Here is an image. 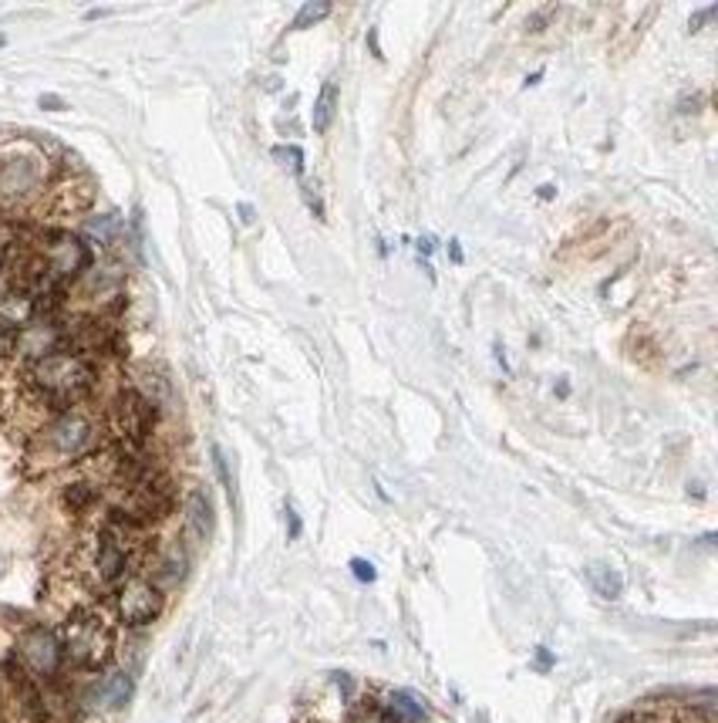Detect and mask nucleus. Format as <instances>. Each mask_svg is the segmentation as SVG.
Instances as JSON below:
<instances>
[{
    "label": "nucleus",
    "instance_id": "nucleus-17",
    "mask_svg": "<svg viewBox=\"0 0 718 723\" xmlns=\"http://www.w3.org/2000/svg\"><path fill=\"white\" fill-rule=\"evenodd\" d=\"M274 159H277V163H287L294 173L304 170V149H301V145H277V149H274Z\"/></svg>",
    "mask_w": 718,
    "mask_h": 723
},
{
    "label": "nucleus",
    "instance_id": "nucleus-23",
    "mask_svg": "<svg viewBox=\"0 0 718 723\" xmlns=\"http://www.w3.org/2000/svg\"><path fill=\"white\" fill-rule=\"evenodd\" d=\"M41 109H64V102L58 96H41Z\"/></svg>",
    "mask_w": 718,
    "mask_h": 723
},
{
    "label": "nucleus",
    "instance_id": "nucleus-1",
    "mask_svg": "<svg viewBox=\"0 0 718 723\" xmlns=\"http://www.w3.org/2000/svg\"><path fill=\"white\" fill-rule=\"evenodd\" d=\"M24 382L34 392L38 403H44L54 413H64V410L81 406L84 399L92 395V389L99 382V369H95V362L58 349V352L34 359L24 372Z\"/></svg>",
    "mask_w": 718,
    "mask_h": 723
},
{
    "label": "nucleus",
    "instance_id": "nucleus-5",
    "mask_svg": "<svg viewBox=\"0 0 718 723\" xmlns=\"http://www.w3.org/2000/svg\"><path fill=\"white\" fill-rule=\"evenodd\" d=\"M11 663L34 680L38 686H48L61 676L64 670V653H61V639L48 625H28L24 632L14 635V656Z\"/></svg>",
    "mask_w": 718,
    "mask_h": 723
},
{
    "label": "nucleus",
    "instance_id": "nucleus-21",
    "mask_svg": "<svg viewBox=\"0 0 718 723\" xmlns=\"http://www.w3.org/2000/svg\"><path fill=\"white\" fill-rule=\"evenodd\" d=\"M550 18H554V8H544V11H536V14L526 21V28H529V31H536V28H544Z\"/></svg>",
    "mask_w": 718,
    "mask_h": 723
},
{
    "label": "nucleus",
    "instance_id": "nucleus-25",
    "mask_svg": "<svg viewBox=\"0 0 718 723\" xmlns=\"http://www.w3.org/2000/svg\"><path fill=\"white\" fill-rule=\"evenodd\" d=\"M287 518H291V534L297 538V534H301V524H297V514H294L291 508H287Z\"/></svg>",
    "mask_w": 718,
    "mask_h": 723
},
{
    "label": "nucleus",
    "instance_id": "nucleus-19",
    "mask_svg": "<svg viewBox=\"0 0 718 723\" xmlns=\"http://www.w3.org/2000/svg\"><path fill=\"white\" fill-rule=\"evenodd\" d=\"M213 460H216V473H220V480H223V488H226V494H230V501H233V480H230V466H226V456H223L220 446H213Z\"/></svg>",
    "mask_w": 718,
    "mask_h": 723
},
{
    "label": "nucleus",
    "instance_id": "nucleus-24",
    "mask_svg": "<svg viewBox=\"0 0 718 723\" xmlns=\"http://www.w3.org/2000/svg\"><path fill=\"white\" fill-rule=\"evenodd\" d=\"M536 660H540V670H550V663H554L547 650H536Z\"/></svg>",
    "mask_w": 718,
    "mask_h": 723
},
{
    "label": "nucleus",
    "instance_id": "nucleus-12",
    "mask_svg": "<svg viewBox=\"0 0 718 723\" xmlns=\"http://www.w3.org/2000/svg\"><path fill=\"white\" fill-rule=\"evenodd\" d=\"M587 579H590V585L597 589L600 599H620V592H624V582L610 565H590Z\"/></svg>",
    "mask_w": 718,
    "mask_h": 723
},
{
    "label": "nucleus",
    "instance_id": "nucleus-28",
    "mask_svg": "<svg viewBox=\"0 0 718 723\" xmlns=\"http://www.w3.org/2000/svg\"><path fill=\"white\" fill-rule=\"evenodd\" d=\"M240 213H243V220H246V223L253 220V207H246V203H240Z\"/></svg>",
    "mask_w": 718,
    "mask_h": 723
},
{
    "label": "nucleus",
    "instance_id": "nucleus-3",
    "mask_svg": "<svg viewBox=\"0 0 718 723\" xmlns=\"http://www.w3.org/2000/svg\"><path fill=\"white\" fill-rule=\"evenodd\" d=\"M95 446H99L95 420L88 416V413H81L78 406L64 410V413H54V420L34 440V450H41V456L48 460V466L81 460V456L92 453Z\"/></svg>",
    "mask_w": 718,
    "mask_h": 723
},
{
    "label": "nucleus",
    "instance_id": "nucleus-22",
    "mask_svg": "<svg viewBox=\"0 0 718 723\" xmlns=\"http://www.w3.org/2000/svg\"><path fill=\"white\" fill-rule=\"evenodd\" d=\"M711 18H715V8H705V11H698V14L691 18V31H698V28H701L705 21H711Z\"/></svg>",
    "mask_w": 718,
    "mask_h": 723
},
{
    "label": "nucleus",
    "instance_id": "nucleus-6",
    "mask_svg": "<svg viewBox=\"0 0 718 723\" xmlns=\"http://www.w3.org/2000/svg\"><path fill=\"white\" fill-rule=\"evenodd\" d=\"M155 420H159V410L135 389L119 392L115 403L109 406V426L122 450H145L155 430Z\"/></svg>",
    "mask_w": 718,
    "mask_h": 723
},
{
    "label": "nucleus",
    "instance_id": "nucleus-2",
    "mask_svg": "<svg viewBox=\"0 0 718 723\" xmlns=\"http://www.w3.org/2000/svg\"><path fill=\"white\" fill-rule=\"evenodd\" d=\"M61 653L64 663H71L81 673H102L119 650V632L99 605H78L68 612L61 632Z\"/></svg>",
    "mask_w": 718,
    "mask_h": 723
},
{
    "label": "nucleus",
    "instance_id": "nucleus-27",
    "mask_svg": "<svg viewBox=\"0 0 718 723\" xmlns=\"http://www.w3.org/2000/svg\"><path fill=\"white\" fill-rule=\"evenodd\" d=\"M418 251H422V254H432V240H428V237L418 240Z\"/></svg>",
    "mask_w": 718,
    "mask_h": 723
},
{
    "label": "nucleus",
    "instance_id": "nucleus-8",
    "mask_svg": "<svg viewBox=\"0 0 718 723\" xmlns=\"http://www.w3.org/2000/svg\"><path fill=\"white\" fill-rule=\"evenodd\" d=\"M145 558H149V565H152V572L145 579L152 585H159V589L179 585V582L186 579V572H190V558H186V551L179 548V544H165L159 551H145Z\"/></svg>",
    "mask_w": 718,
    "mask_h": 723
},
{
    "label": "nucleus",
    "instance_id": "nucleus-20",
    "mask_svg": "<svg viewBox=\"0 0 718 723\" xmlns=\"http://www.w3.org/2000/svg\"><path fill=\"white\" fill-rule=\"evenodd\" d=\"M351 572L357 575V582H375V569L368 565V561H362V558L351 561Z\"/></svg>",
    "mask_w": 718,
    "mask_h": 723
},
{
    "label": "nucleus",
    "instance_id": "nucleus-11",
    "mask_svg": "<svg viewBox=\"0 0 718 723\" xmlns=\"http://www.w3.org/2000/svg\"><path fill=\"white\" fill-rule=\"evenodd\" d=\"M334 116H337V82L331 78V82H324V89H321V96L314 102V116H311L314 132H327Z\"/></svg>",
    "mask_w": 718,
    "mask_h": 723
},
{
    "label": "nucleus",
    "instance_id": "nucleus-9",
    "mask_svg": "<svg viewBox=\"0 0 718 723\" xmlns=\"http://www.w3.org/2000/svg\"><path fill=\"white\" fill-rule=\"evenodd\" d=\"M132 676L125 670H109L95 680L92 686V703L99 710H122L132 700Z\"/></svg>",
    "mask_w": 718,
    "mask_h": 723
},
{
    "label": "nucleus",
    "instance_id": "nucleus-13",
    "mask_svg": "<svg viewBox=\"0 0 718 723\" xmlns=\"http://www.w3.org/2000/svg\"><path fill=\"white\" fill-rule=\"evenodd\" d=\"M388 720L392 723H418V720H425V710H422V703L415 696L392 693V700H388Z\"/></svg>",
    "mask_w": 718,
    "mask_h": 723
},
{
    "label": "nucleus",
    "instance_id": "nucleus-14",
    "mask_svg": "<svg viewBox=\"0 0 718 723\" xmlns=\"http://www.w3.org/2000/svg\"><path fill=\"white\" fill-rule=\"evenodd\" d=\"M61 498H64V504H68L74 514H84L88 508H92V504L99 501V491H95L92 484H88V480H78V484H68V488H64Z\"/></svg>",
    "mask_w": 718,
    "mask_h": 723
},
{
    "label": "nucleus",
    "instance_id": "nucleus-10",
    "mask_svg": "<svg viewBox=\"0 0 718 723\" xmlns=\"http://www.w3.org/2000/svg\"><path fill=\"white\" fill-rule=\"evenodd\" d=\"M186 524L200 541H206L213 534V504H210V498L203 491H190V498H186Z\"/></svg>",
    "mask_w": 718,
    "mask_h": 723
},
{
    "label": "nucleus",
    "instance_id": "nucleus-7",
    "mask_svg": "<svg viewBox=\"0 0 718 723\" xmlns=\"http://www.w3.org/2000/svg\"><path fill=\"white\" fill-rule=\"evenodd\" d=\"M165 595L159 585H152L145 575H129L119 589H115V615L122 625L129 629H145L162 615Z\"/></svg>",
    "mask_w": 718,
    "mask_h": 723
},
{
    "label": "nucleus",
    "instance_id": "nucleus-15",
    "mask_svg": "<svg viewBox=\"0 0 718 723\" xmlns=\"http://www.w3.org/2000/svg\"><path fill=\"white\" fill-rule=\"evenodd\" d=\"M327 14H331V0H314V4H304V8L297 11L294 28H297V31H301V28H311V24L324 21Z\"/></svg>",
    "mask_w": 718,
    "mask_h": 723
},
{
    "label": "nucleus",
    "instance_id": "nucleus-29",
    "mask_svg": "<svg viewBox=\"0 0 718 723\" xmlns=\"http://www.w3.org/2000/svg\"><path fill=\"white\" fill-rule=\"evenodd\" d=\"M0 44H4V38H0Z\"/></svg>",
    "mask_w": 718,
    "mask_h": 723
},
{
    "label": "nucleus",
    "instance_id": "nucleus-16",
    "mask_svg": "<svg viewBox=\"0 0 718 723\" xmlns=\"http://www.w3.org/2000/svg\"><path fill=\"white\" fill-rule=\"evenodd\" d=\"M18 335H21V329H14L11 321L0 318V362H8L11 355H18Z\"/></svg>",
    "mask_w": 718,
    "mask_h": 723
},
{
    "label": "nucleus",
    "instance_id": "nucleus-26",
    "mask_svg": "<svg viewBox=\"0 0 718 723\" xmlns=\"http://www.w3.org/2000/svg\"><path fill=\"white\" fill-rule=\"evenodd\" d=\"M448 248H453V261L459 264V261H463V251H459V240H453V244H448Z\"/></svg>",
    "mask_w": 718,
    "mask_h": 723
},
{
    "label": "nucleus",
    "instance_id": "nucleus-18",
    "mask_svg": "<svg viewBox=\"0 0 718 723\" xmlns=\"http://www.w3.org/2000/svg\"><path fill=\"white\" fill-rule=\"evenodd\" d=\"M115 217H99V220H88V233L92 237H99V240H112V233H115Z\"/></svg>",
    "mask_w": 718,
    "mask_h": 723
},
{
    "label": "nucleus",
    "instance_id": "nucleus-4",
    "mask_svg": "<svg viewBox=\"0 0 718 723\" xmlns=\"http://www.w3.org/2000/svg\"><path fill=\"white\" fill-rule=\"evenodd\" d=\"M24 244L41 258V264L51 271L58 284H68L71 278L92 268V251H88L81 237L68 230H31L24 233Z\"/></svg>",
    "mask_w": 718,
    "mask_h": 723
}]
</instances>
